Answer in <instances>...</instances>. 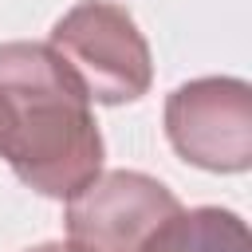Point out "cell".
I'll return each mask as SVG.
<instances>
[{
    "label": "cell",
    "mask_w": 252,
    "mask_h": 252,
    "mask_svg": "<svg viewBox=\"0 0 252 252\" xmlns=\"http://www.w3.org/2000/svg\"><path fill=\"white\" fill-rule=\"evenodd\" d=\"M0 158L43 197H75L102 169L91 98L47 43H0Z\"/></svg>",
    "instance_id": "1"
},
{
    "label": "cell",
    "mask_w": 252,
    "mask_h": 252,
    "mask_svg": "<svg viewBox=\"0 0 252 252\" xmlns=\"http://www.w3.org/2000/svg\"><path fill=\"white\" fill-rule=\"evenodd\" d=\"M185 205L150 173L110 169L67 197L75 252H173Z\"/></svg>",
    "instance_id": "2"
},
{
    "label": "cell",
    "mask_w": 252,
    "mask_h": 252,
    "mask_svg": "<svg viewBox=\"0 0 252 252\" xmlns=\"http://www.w3.org/2000/svg\"><path fill=\"white\" fill-rule=\"evenodd\" d=\"M47 47L91 102L122 106L150 91V43L134 16L110 0H75V8L55 20Z\"/></svg>",
    "instance_id": "3"
},
{
    "label": "cell",
    "mask_w": 252,
    "mask_h": 252,
    "mask_svg": "<svg viewBox=\"0 0 252 252\" xmlns=\"http://www.w3.org/2000/svg\"><path fill=\"white\" fill-rule=\"evenodd\" d=\"M169 146L209 173H244L252 165V87L209 75L181 83L165 98Z\"/></svg>",
    "instance_id": "4"
},
{
    "label": "cell",
    "mask_w": 252,
    "mask_h": 252,
    "mask_svg": "<svg viewBox=\"0 0 252 252\" xmlns=\"http://www.w3.org/2000/svg\"><path fill=\"white\" fill-rule=\"evenodd\" d=\"M173 252H248V228L228 209H193L181 220Z\"/></svg>",
    "instance_id": "5"
},
{
    "label": "cell",
    "mask_w": 252,
    "mask_h": 252,
    "mask_svg": "<svg viewBox=\"0 0 252 252\" xmlns=\"http://www.w3.org/2000/svg\"><path fill=\"white\" fill-rule=\"evenodd\" d=\"M28 252H75L71 244H59V240H51V244H35V248H28Z\"/></svg>",
    "instance_id": "6"
}]
</instances>
